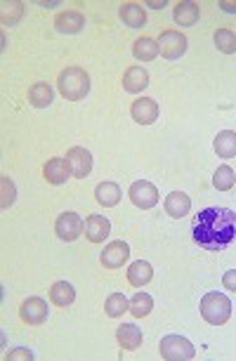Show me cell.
<instances>
[{
    "label": "cell",
    "mask_w": 236,
    "mask_h": 361,
    "mask_svg": "<svg viewBox=\"0 0 236 361\" xmlns=\"http://www.w3.org/2000/svg\"><path fill=\"white\" fill-rule=\"evenodd\" d=\"M213 41H215V48L222 54H234L236 52V36L229 29H217L215 36H213Z\"/></svg>",
    "instance_id": "cell-28"
},
{
    "label": "cell",
    "mask_w": 236,
    "mask_h": 361,
    "mask_svg": "<svg viewBox=\"0 0 236 361\" xmlns=\"http://www.w3.org/2000/svg\"><path fill=\"white\" fill-rule=\"evenodd\" d=\"M83 26H85V17L81 14L78 10H64V12H59L57 19H54V29L59 33H67V36L83 31Z\"/></svg>",
    "instance_id": "cell-12"
},
{
    "label": "cell",
    "mask_w": 236,
    "mask_h": 361,
    "mask_svg": "<svg viewBox=\"0 0 236 361\" xmlns=\"http://www.w3.org/2000/svg\"><path fill=\"white\" fill-rule=\"evenodd\" d=\"M109 231H111V222L109 218H104V215H90V218L85 220V238L92 243H102L104 238L109 236Z\"/></svg>",
    "instance_id": "cell-13"
},
{
    "label": "cell",
    "mask_w": 236,
    "mask_h": 361,
    "mask_svg": "<svg viewBox=\"0 0 236 361\" xmlns=\"http://www.w3.org/2000/svg\"><path fill=\"white\" fill-rule=\"evenodd\" d=\"M104 309H107V314L111 316V319H118V316H123L130 309V302L123 293H111V296L107 298V302H104Z\"/></svg>",
    "instance_id": "cell-27"
},
{
    "label": "cell",
    "mask_w": 236,
    "mask_h": 361,
    "mask_svg": "<svg viewBox=\"0 0 236 361\" xmlns=\"http://www.w3.org/2000/svg\"><path fill=\"white\" fill-rule=\"evenodd\" d=\"M219 8H222L224 12H236V3H229V0H222V3H219Z\"/></svg>",
    "instance_id": "cell-34"
},
{
    "label": "cell",
    "mask_w": 236,
    "mask_h": 361,
    "mask_svg": "<svg viewBox=\"0 0 236 361\" xmlns=\"http://www.w3.org/2000/svg\"><path fill=\"white\" fill-rule=\"evenodd\" d=\"M191 236L206 251H224L236 241V213L229 208H203L194 218Z\"/></svg>",
    "instance_id": "cell-1"
},
{
    "label": "cell",
    "mask_w": 236,
    "mask_h": 361,
    "mask_svg": "<svg viewBox=\"0 0 236 361\" xmlns=\"http://www.w3.org/2000/svg\"><path fill=\"white\" fill-rule=\"evenodd\" d=\"M149 8H153V10H161V8H166V0H151V3H149Z\"/></svg>",
    "instance_id": "cell-35"
},
{
    "label": "cell",
    "mask_w": 236,
    "mask_h": 361,
    "mask_svg": "<svg viewBox=\"0 0 236 361\" xmlns=\"http://www.w3.org/2000/svg\"><path fill=\"white\" fill-rule=\"evenodd\" d=\"M158 50H161V57L166 59H180L186 52V36L182 31H161L158 36Z\"/></svg>",
    "instance_id": "cell-5"
},
{
    "label": "cell",
    "mask_w": 236,
    "mask_h": 361,
    "mask_svg": "<svg viewBox=\"0 0 236 361\" xmlns=\"http://www.w3.org/2000/svg\"><path fill=\"white\" fill-rule=\"evenodd\" d=\"M128 258H130V246H128L125 241H111V243H109V246L102 251V255H100L102 265H104L107 269H118V267H123V265L128 262Z\"/></svg>",
    "instance_id": "cell-10"
},
{
    "label": "cell",
    "mask_w": 236,
    "mask_h": 361,
    "mask_svg": "<svg viewBox=\"0 0 236 361\" xmlns=\"http://www.w3.org/2000/svg\"><path fill=\"white\" fill-rule=\"evenodd\" d=\"M95 198L104 208H114L120 201V187L116 182H100L95 189Z\"/></svg>",
    "instance_id": "cell-19"
},
{
    "label": "cell",
    "mask_w": 236,
    "mask_h": 361,
    "mask_svg": "<svg viewBox=\"0 0 236 361\" xmlns=\"http://www.w3.org/2000/svg\"><path fill=\"white\" fill-rule=\"evenodd\" d=\"M130 114H133V121L140 125H151L156 123L158 114H161V109H158V104L153 102L151 97H140L133 102V107H130Z\"/></svg>",
    "instance_id": "cell-11"
},
{
    "label": "cell",
    "mask_w": 236,
    "mask_h": 361,
    "mask_svg": "<svg viewBox=\"0 0 236 361\" xmlns=\"http://www.w3.org/2000/svg\"><path fill=\"white\" fill-rule=\"evenodd\" d=\"M163 205H166V213L170 215V218H184V215H189L191 210V198L186 196L184 192H170L166 196V201H163Z\"/></svg>",
    "instance_id": "cell-14"
},
{
    "label": "cell",
    "mask_w": 236,
    "mask_h": 361,
    "mask_svg": "<svg viewBox=\"0 0 236 361\" xmlns=\"http://www.w3.org/2000/svg\"><path fill=\"white\" fill-rule=\"evenodd\" d=\"M24 14V5L19 0H12V3H3V24L5 26H14Z\"/></svg>",
    "instance_id": "cell-30"
},
{
    "label": "cell",
    "mask_w": 236,
    "mask_h": 361,
    "mask_svg": "<svg viewBox=\"0 0 236 361\" xmlns=\"http://www.w3.org/2000/svg\"><path fill=\"white\" fill-rule=\"evenodd\" d=\"M199 17H201V8L196 3H189V0H184V3L175 5L173 19L178 21L180 26H194L196 21H199Z\"/></svg>",
    "instance_id": "cell-18"
},
{
    "label": "cell",
    "mask_w": 236,
    "mask_h": 361,
    "mask_svg": "<svg viewBox=\"0 0 236 361\" xmlns=\"http://www.w3.org/2000/svg\"><path fill=\"white\" fill-rule=\"evenodd\" d=\"M222 283H224V288H227V291H234V293H236V269L224 271Z\"/></svg>",
    "instance_id": "cell-33"
},
{
    "label": "cell",
    "mask_w": 236,
    "mask_h": 361,
    "mask_svg": "<svg viewBox=\"0 0 236 361\" xmlns=\"http://www.w3.org/2000/svg\"><path fill=\"white\" fill-rule=\"evenodd\" d=\"M128 196H130V201L137 205V208L149 210V208H153V205L158 203V189L153 187L151 182H147V180H137V182L130 185Z\"/></svg>",
    "instance_id": "cell-7"
},
{
    "label": "cell",
    "mask_w": 236,
    "mask_h": 361,
    "mask_svg": "<svg viewBox=\"0 0 236 361\" xmlns=\"http://www.w3.org/2000/svg\"><path fill=\"white\" fill-rule=\"evenodd\" d=\"M120 19L123 24H128L130 29H142L147 24V10L137 3H125L120 5Z\"/></svg>",
    "instance_id": "cell-17"
},
{
    "label": "cell",
    "mask_w": 236,
    "mask_h": 361,
    "mask_svg": "<svg viewBox=\"0 0 236 361\" xmlns=\"http://www.w3.org/2000/svg\"><path fill=\"white\" fill-rule=\"evenodd\" d=\"M147 85H149V71L142 69V66H130L123 74V87L128 92H142Z\"/></svg>",
    "instance_id": "cell-16"
},
{
    "label": "cell",
    "mask_w": 236,
    "mask_h": 361,
    "mask_svg": "<svg viewBox=\"0 0 236 361\" xmlns=\"http://www.w3.org/2000/svg\"><path fill=\"white\" fill-rule=\"evenodd\" d=\"M153 309V298L149 293H135L133 300H130V314L135 316V319H144V316H149Z\"/></svg>",
    "instance_id": "cell-26"
},
{
    "label": "cell",
    "mask_w": 236,
    "mask_h": 361,
    "mask_svg": "<svg viewBox=\"0 0 236 361\" xmlns=\"http://www.w3.org/2000/svg\"><path fill=\"white\" fill-rule=\"evenodd\" d=\"M8 361H14V359H26V361H31L34 359V352L31 349H26V347H17V349H12V352H8V357H5Z\"/></svg>",
    "instance_id": "cell-32"
},
{
    "label": "cell",
    "mask_w": 236,
    "mask_h": 361,
    "mask_svg": "<svg viewBox=\"0 0 236 361\" xmlns=\"http://www.w3.org/2000/svg\"><path fill=\"white\" fill-rule=\"evenodd\" d=\"M43 175H45V180L50 185H64L71 175L67 158H50L45 163V168H43Z\"/></svg>",
    "instance_id": "cell-15"
},
{
    "label": "cell",
    "mask_w": 236,
    "mask_h": 361,
    "mask_svg": "<svg viewBox=\"0 0 236 361\" xmlns=\"http://www.w3.org/2000/svg\"><path fill=\"white\" fill-rule=\"evenodd\" d=\"M116 340L123 349H137L142 345V331L135 324H123L116 331Z\"/></svg>",
    "instance_id": "cell-25"
},
{
    "label": "cell",
    "mask_w": 236,
    "mask_h": 361,
    "mask_svg": "<svg viewBox=\"0 0 236 361\" xmlns=\"http://www.w3.org/2000/svg\"><path fill=\"white\" fill-rule=\"evenodd\" d=\"M67 163L71 175L78 177V180L92 173V154L83 147H71L67 152Z\"/></svg>",
    "instance_id": "cell-8"
},
{
    "label": "cell",
    "mask_w": 236,
    "mask_h": 361,
    "mask_svg": "<svg viewBox=\"0 0 236 361\" xmlns=\"http://www.w3.org/2000/svg\"><path fill=\"white\" fill-rule=\"evenodd\" d=\"M52 99H54V87L50 83H36V85L29 90V102H31V107H36V109L50 107Z\"/></svg>",
    "instance_id": "cell-21"
},
{
    "label": "cell",
    "mask_w": 236,
    "mask_h": 361,
    "mask_svg": "<svg viewBox=\"0 0 236 361\" xmlns=\"http://www.w3.org/2000/svg\"><path fill=\"white\" fill-rule=\"evenodd\" d=\"M57 87L64 99L78 102V99H83L85 94L90 92V76H87L85 69H81V66H69V69H64L62 74H59Z\"/></svg>",
    "instance_id": "cell-2"
},
{
    "label": "cell",
    "mask_w": 236,
    "mask_h": 361,
    "mask_svg": "<svg viewBox=\"0 0 236 361\" xmlns=\"http://www.w3.org/2000/svg\"><path fill=\"white\" fill-rule=\"evenodd\" d=\"M14 198H17V189H14V182L10 180V177H3V180H0V208L8 210L10 205L14 203Z\"/></svg>",
    "instance_id": "cell-31"
},
{
    "label": "cell",
    "mask_w": 236,
    "mask_h": 361,
    "mask_svg": "<svg viewBox=\"0 0 236 361\" xmlns=\"http://www.w3.org/2000/svg\"><path fill=\"white\" fill-rule=\"evenodd\" d=\"M213 147H215V154L219 158H234L236 156V132L234 130L217 132Z\"/></svg>",
    "instance_id": "cell-23"
},
{
    "label": "cell",
    "mask_w": 236,
    "mask_h": 361,
    "mask_svg": "<svg viewBox=\"0 0 236 361\" xmlns=\"http://www.w3.org/2000/svg\"><path fill=\"white\" fill-rule=\"evenodd\" d=\"M54 231H57V236L62 238V241H76L81 234L85 231V222L81 220L78 213H62L54 222Z\"/></svg>",
    "instance_id": "cell-6"
},
{
    "label": "cell",
    "mask_w": 236,
    "mask_h": 361,
    "mask_svg": "<svg viewBox=\"0 0 236 361\" xmlns=\"http://www.w3.org/2000/svg\"><path fill=\"white\" fill-rule=\"evenodd\" d=\"M133 54L140 62H151V59H156L158 54H161V50H158V41H153V38H137L135 45H133Z\"/></svg>",
    "instance_id": "cell-24"
},
{
    "label": "cell",
    "mask_w": 236,
    "mask_h": 361,
    "mask_svg": "<svg viewBox=\"0 0 236 361\" xmlns=\"http://www.w3.org/2000/svg\"><path fill=\"white\" fill-rule=\"evenodd\" d=\"M151 276H153V267L147 260H137V262H133L128 267V281L133 283L135 288L147 286V283L151 281Z\"/></svg>",
    "instance_id": "cell-22"
},
{
    "label": "cell",
    "mask_w": 236,
    "mask_h": 361,
    "mask_svg": "<svg viewBox=\"0 0 236 361\" xmlns=\"http://www.w3.org/2000/svg\"><path fill=\"white\" fill-rule=\"evenodd\" d=\"M47 314H50V309H47V302L43 298H29V300L21 302L19 316H21L24 324L38 326V324H43V321L47 319Z\"/></svg>",
    "instance_id": "cell-9"
},
{
    "label": "cell",
    "mask_w": 236,
    "mask_h": 361,
    "mask_svg": "<svg viewBox=\"0 0 236 361\" xmlns=\"http://www.w3.org/2000/svg\"><path fill=\"white\" fill-rule=\"evenodd\" d=\"M76 300V288L71 286L69 281H57L52 283L50 288V302L57 305V307H69Z\"/></svg>",
    "instance_id": "cell-20"
},
{
    "label": "cell",
    "mask_w": 236,
    "mask_h": 361,
    "mask_svg": "<svg viewBox=\"0 0 236 361\" xmlns=\"http://www.w3.org/2000/svg\"><path fill=\"white\" fill-rule=\"evenodd\" d=\"M158 349L166 361H189L196 357V347L182 336H166Z\"/></svg>",
    "instance_id": "cell-4"
},
{
    "label": "cell",
    "mask_w": 236,
    "mask_h": 361,
    "mask_svg": "<svg viewBox=\"0 0 236 361\" xmlns=\"http://www.w3.org/2000/svg\"><path fill=\"white\" fill-rule=\"evenodd\" d=\"M199 312H201L206 324L222 326V324H227L229 316H232V300L217 291H211L201 298Z\"/></svg>",
    "instance_id": "cell-3"
},
{
    "label": "cell",
    "mask_w": 236,
    "mask_h": 361,
    "mask_svg": "<svg viewBox=\"0 0 236 361\" xmlns=\"http://www.w3.org/2000/svg\"><path fill=\"white\" fill-rule=\"evenodd\" d=\"M234 182H236V175L229 165H219L215 175H213V185H215L217 192H229V189L234 187Z\"/></svg>",
    "instance_id": "cell-29"
}]
</instances>
